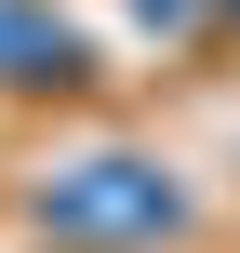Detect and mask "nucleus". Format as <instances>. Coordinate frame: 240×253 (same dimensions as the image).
<instances>
[{
    "instance_id": "nucleus-1",
    "label": "nucleus",
    "mask_w": 240,
    "mask_h": 253,
    "mask_svg": "<svg viewBox=\"0 0 240 253\" xmlns=\"http://www.w3.org/2000/svg\"><path fill=\"white\" fill-rule=\"evenodd\" d=\"M40 227H53V240H160V227H174V187H160L147 160H94V173H67V187L40 200Z\"/></svg>"
}]
</instances>
